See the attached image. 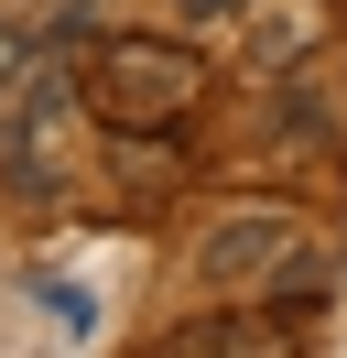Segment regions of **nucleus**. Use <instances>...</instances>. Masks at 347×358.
Wrapping results in <instances>:
<instances>
[{"label":"nucleus","mask_w":347,"mask_h":358,"mask_svg":"<svg viewBox=\"0 0 347 358\" xmlns=\"http://www.w3.org/2000/svg\"><path fill=\"white\" fill-rule=\"evenodd\" d=\"M76 98H87L98 131H174V120L206 98V66H195L185 44H163V33H108V44H87Z\"/></svg>","instance_id":"1"},{"label":"nucleus","mask_w":347,"mask_h":358,"mask_svg":"<svg viewBox=\"0 0 347 358\" xmlns=\"http://www.w3.org/2000/svg\"><path fill=\"white\" fill-rule=\"evenodd\" d=\"M195 271H206L217 293H315L325 261L315 239H304L293 206H239V217H217L206 239H195Z\"/></svg>","instance_id":"2"},{"label":"nucleus","mask_w":347,"mask_h":358,"mask_svg":"<svg viewBox=\"0 0 347 358\" xmlns=\"http://www.w3.org/2000/svg\"><path fill=\"white\" fill-rule=\"evenodd\" d=\"M337 33V0H250V66H304V55Z\"/></svg>","instance_id":"3"},{"label":"nucleus","mask_w":347,"mask_h":358,"mask_svg":"<svg viewBox=\"0 0 347 358\" xmlns=\"http://www.w3.org/2000/svg\"><path fill=\"white\" fill-rule=\"evenodd\" d=\"M163 348H174V358H271V348H293V326H250V315H206V326H174Z\"/></svg>","instance_id":"4"},{"label":"nucleus","mask_w":347,"mask_h":358,"mask_svg":"<svg viewBox=\"0 0 347 358\" xmlns=\"http://www.w3.org/2000/svg\"><path fill=\"white\" fill-rule=\"evenodd\" d=\"M22 76H33V44H22V33H0V98H22Z\"/></svg>","instance_id":"5"},{"label":"nucleus","mask_w":347,"mask_h":358,"mask_svg":"<svg viewBox=\"0 0 347 358\" xmlns=\"http://www.w3.org/2000/svg\"><path fill=\"white\" fill-rule=\"evenodd\" d=\"M250 0H185V22H239Z\"/></svg>","instance_id":"6"},{"label":"nucleus","mask_w":347,"mask_h":358,"mask_svg":"<svg viewBox=\"0 0 347 358\" xmlns=\"http://www.w3.org/2000/svg\"><path fill=\"white\" fill-rule=\"evenodd\" d=\"M65 11H98V0H65Z\"/></svg>","instance_id":"7"}]
</instances>
